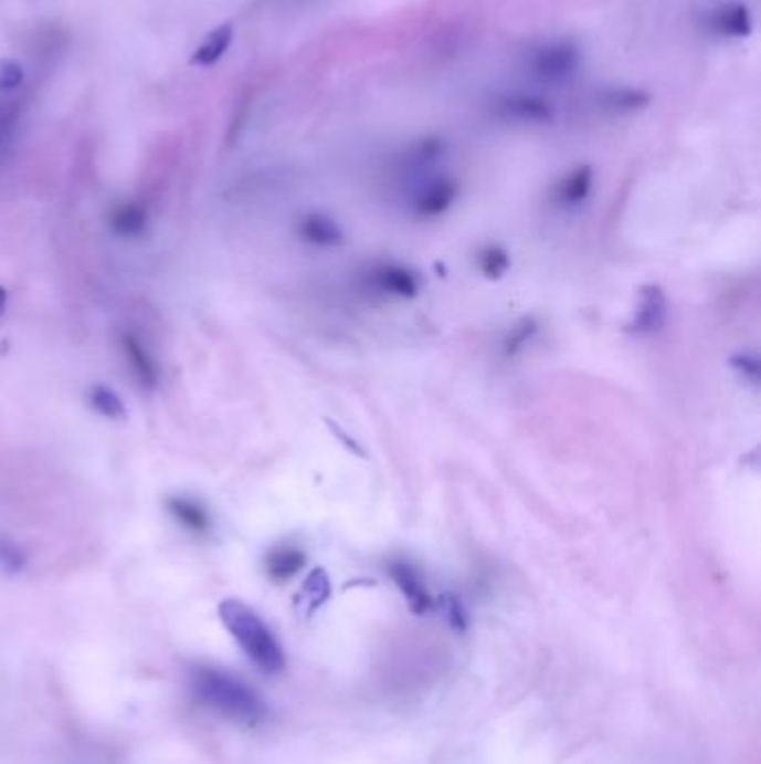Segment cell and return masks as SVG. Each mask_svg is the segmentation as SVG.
I'll use <instances>...</instances> for the list:
<instances>
[{"mask_svg": "<svg viewBox=\"0 0 761 764\" xmlns=\"http://www.w3.org/2000/svg\"><path fill=\"white\" fill-rule=\"evenodd\" d=\"M28 70L17 59L0 61V94H12L25 85Z\"/></svg>", "mask_w": 761, "mask_h": 764, "instance_id": "obj_22", "label": "cell"}, {"mask_svg": "<svg viewBox=\"0 0 761 764\" xmlns=\"http://www.w3.org/2000/svg\"><path fill=\"white\" fill-rule=\"evenodd\" d=\"M652 103V92L645 87H612L603 94V105L607 111L621 113V115H632L641 113Z\"/></svg>", "mask_w": 761, "mask_h": 764, "instance_id": "obj_17", "label": "cell"}, {"mask_svg": "<svg viewBox=\"0 0 761 764\" xmlns=\"http://www.w3.org/2000/svg\"><path fill=\"white\" fill-rule=\"evenodd\" d=\"M511 266L509 253L503 247H485L478 253V269L487 280L503 278Z\"/></svg>", "mask_w": 761, "mask_h": 764, "instance_id": "obj_20", "label": "cell"}, {"mask_svg": "<svg viewBox=\"0 0 761 764\" xmlns=\"http://www.w3.org/2000/svg\"><path fill=\"white\" fill-rule=\"evenodd\" d=\"M121 352L124 358L133 371V376L137 378V383L144 389H155L159 385V365L155 360V356L150 354L148 345H144V341L130 332L121 334Z\"/></svg>", "mask_w": 761, "mask_h": 764, "instance_id": "obj_9", "label": "cell"}, {"mask_svg": "<svg viewBox=\"0 0 761 764\" xmlns=\"http://www.w3.org/2000/svg\"><path fill=\"white\" fill-rule=\"evenodd\" d=\"M188 682L192 695L214 713L244 724H257L266 718V704L260 693L237 676L199 664L190 669Z\"/></svg>", "mask_w": 761, "mask_h": 764, "instance_id": "obj_1", "label": "cell"}, {"mask_svg": "<svg viewBox=\"0 0 761 764\" xmlns=\"http://www.w3.org/2000/svg\"><path fill=\"white\" fill-rule=\"evenodd\" d=\"M87 400H89V407L103 418H110V420H124L126 418V405L113 387L94 385L87 394Z\"/></svg>", "mask_w": 761, "mask_h": 764, "instance_id": "obj_18", "label": "cell"}, {"mask_svg": "<svg viewBox=\"0 0 761 764\" xmlns=\"http://www.w3.org/2000/svg\"><path fill=\"white\" fill-rule=\"evenodd\" d=\"M447 153V142L445 139H438V137H426V139H420L415 146L409 148L406 153V166L409 168H426L431 164H436L443 155Z\"/></svg>", "mask_w": 761, "mask_h": 764, "instance_id": "obj_19", "label": "cell"}, {"mask_svg": "<svg viewBox=\"0 0 761 764\" xmlns=\"http://www.w3.org/2000/svg\"><path fill=\"white\" fill-rule=\"evenodd\" d=\"M536 334H538L536 322H533L531 317H522V320L514 326V329L509 332V336H507V341H505V345H503L505 356H516L518 352H522V349L531 343V338H533Z\"/></svg>", "mask_w": 761, "mask_h": 764, "instance_id": "obj_21", "label": "cell"}, {"mask_svg": "<svg viewBox=\"0 0 761 764\" xmlns=\"http://www.w3.org/2000/svg\"><path fill=\"white\" fill-rule=\"evenodd\" d=\"M458 181L447 175L431 177L422 181V186L413 195V212L422 220H433V217L445 214L458 199Z\"/></svg>", "mask_w": 761, "mask_h": 764, "instance_id": "obj_6", "label": "cell"}, {"mask_svg": "<svg viewBox=\"0 0 761 764\" xmlns=\"http://www.w3.org/2000/svg\"><path fill=\"white\" fill-rule=\"evenodd\" d=\"M710 28H712V32H717L723 39L743 41V39L752 36L754 19H752V12L748 6L726 3V6H719L710 14Z\"/></svg>", "mask_w": 761, "mask_h": 764, "instance_id": "obj_11", "label": "cell"}, {"mask_svg": "<svg viewBox=\"0 0 761 764\" xmlns=\"http://www.w3.org/2000/svg\"><path fill=\"white\" fill-rule=\"evenodd\" d=\"M732 367L739 369L743 374V378H748L750 383H757V378H759V363H757L754 356H746V354L737 356V358H732Z\"/></svg>", "mask_w": 761, "mask_h": 764, "instance_id": "obj_24", "label": "cell"}, {"mask_svg": "<svg viewBox=\"0 0 761 764\" xmlns=\"http://www.w3.org/2000/svg\"><path fill=\"white\" fill-rule=\"evenodd\" d=\"M666 320H668V300H666L664 289L657 284H645L638 293L632 329L643 336L657 334L664 329Z\"/></svg>", "mask_w": 761, "mask_h": 764, "instance_id": "obj_7", "label": "cell"}, {"mask_svg": "<svg viewBox=\"0 0 761 764\" xmlns=\"http://www.w3.org/2000/svg\"><path fill=\"white\" fill-rule=\"evenodd\" d=\"M235 41V28L231 23H224L220 28H214L205 39L203 43H199L190 56V63L194 67H212L214 63H220L226 52L231 50Z\"/></svg>", "mask_w": 761, "mask_h": 764, "instance_id": "obj_15", "label": "cell"}, {"mask_svg": "<svg viewBox=\"0 0 761 764\" xmlns=\"http://www.w3.org/2000/svg\"><path fill=\"white\" fill-rule=\"evenodd\" d=\"M583 67V50L572 39H554L538 45L529 56L531 74L550 85H563L579 76Z\"/></svg>", "mask_w": 761, "mask_h": 764, "instance_id": "obj_3", "label": "cell"}, {"mask_svg": "<svg viewBox=\"0 0 761 764\" xmlns=\"http://www.w3.org/2000/svg\"><path fill=\"white\" fill-rule=\"evenodd\" d=\"M297 236L302 242L317 249H334L345 242V233L334 217L324 212H308L297 222Z\"/></svg>", "mask_w": 761, "mask_h": 764, "instance_id": "obj_10", "label": "cell"}, {"mask_svg": "<svg viewBox=\"0 0 761 764\" xmlns=\"http://www.w3.org/2000/svg\"><path fill=\"white\" fill-rule=\"evenodd\" d=\"M389 575L415 615H424L433 608V599H431V595H429V590H426V586H424V582H422V577L413 564H409L404 559L391 562Z\"/></svg>", "mask_w": 761, "mask_h": 764, "instance_id": "obj_8", "label": "cell"}, {"mask_svg": "<svg viewBox=\"0 0 761 764\" xmlns=\"http://www.w3.org/2000/svg\"><path fill=\"white\" fill-rule=\"evenodd\" d=\"M107 227L124 240H139L148 231V210L137 201L117 203L107 214Z\"/></svg>", "mask_w": 761, "mask_h": 764, "instance_id": "obj_13", "label": "cell"}, {"mask_svg": "<svg viewBox=\"0 0 761 764\" xmlns=\"http://www.w3.org/2000/svg\"><path fill=\"white\" fill-rule=\"evenodd\" d=\"M594 188V168L590 164H581L572 168L554 188V201L561 208H579L585 203Z\"/></svg>", "mask_w": 761, "mask_h": 764, "instance_id": "obj_12", "label": "cell"}, {"mask_svg": "<svg viewBox=\"0 0 761 764\" xmlns=\"http://www.w3.org/2000/svg\"><path fill=\"white\" fill-rule=\"evenodd\" d=\"M364 286L384 297L413 300L420 293V275L402 264H376L364 273Z\"/></svg>", "mask_w": 761, "mask_h": 764, "instance_id": "obj_4", "label": "cell"}, {"mask_svg": "<svg viewBox=\"0 0 761 764\" xmlns=\"http://www.w3.org/2000/svg\"><path fill=\"white\" fill-rule=\"evenodd\" d=\"M12 128H14V115H12V111H10V107L0 105V142H3V139L10 135Z\"/></svg>", "mask_w": 761, "mask_h": 764, "instance_id": "obj_25", "label": "cell"}, {"mask_svg": "<svg viewBox=\"0 0 761 764\" xmlns=\"http://www.w3.org/2000/svg\"><path fill=\"white\" fill-rule=\"evenodd\" d=\"M220 619L246 658L262 673L275 676L286 667V655L279 639L249 604L240 599H224L220 604Z\"/></svg>", "mask_w": 761, "mask_h": 764, "instance_id": "obj_2", "label": "cell"}, {"mask_svg": "<svg viewBox=\"0 0 761 764\" xmlns=\"http://www.w3.org/2000/svg\"><path fill=\"white\" fill-rule=\"evenodd\" d=\"M498 113L505 119L529 124V126H552L557 122L554 103L536 92H516L507 94L498 103Z\"/></svg>", "mask_w": 761, "mask_h": 764, "instance_id": "obj_5", "label": "cell"}, {"mask_svg": "<svg viewBox=\"0 0 761 764\" xmlns=\"http://www.w3.org/2000/svg\"><path fill=\"white\" fill-rule=\"evenodd\" d=\"M304 566H306V555L299 548H295V545H277V548H273L264 562L266 575L277 584L293 579L295 575L302 573Z\"/></svg>", "mask_w": 761, "mask_h": 764, "instance_id": "obj_16", "label": "cell"}, {"mask_svg": "<svg viewBox=\"0 0 761 764\" xmlns=\"http://www.w3.org/2000/svg\"><path fill=\"white\" fill-rule=\"evenodd\" d=\"M6 302H8V293H6V289H0V315H3V311H6Z\"/></svg>", "mask_w": 761, "mask_h": 764, "instance_id": "obj_26", "label": "cell"}, {"mask_svg": "<svg viewBox=\"0 0 761 764\" xmlns=\"http://www.w3.org/2000/svg\"><path fill=\"white\" fill-rule=\"evenodd\" d=\"M25 566V555L21 545L10 536H0V568L8 573H19Z\"/></svg>", "mask_w": 761, "mask_h": 764, "instance_id": "obj_23", "label": "cell"}, {"mask_svg": "<svg viewBox=\"0 0 761 764\" xmlns=\"http://www.w3.org/2000/svg\"><path fill=\"white\" fill-rule=\"evenodd\" d=\"M166 510L183 530H188L192 534H208L212 527V519H210L208 507L192 496L172 494L166 499Z\"/></svg>", "mask_w": 761, "mask_h": 764, "instance_id": "obj_14", "label": "cell"}]
</instances>
